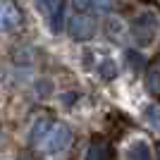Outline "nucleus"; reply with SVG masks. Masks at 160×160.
I'll use <instances>...</instances> for the list:
<instances>
[{"mask_svg": "<svg viewBox=\"0 0 160 160\" xmlns=\"http://www.w3.org/2000/svg\"><path fill=\"white\" fill-rule=\"evenodd\" d=\"M29 139L31 143L43 151V153H60L62 148L69 146V141H72V132L67 124L62 122H53V120H36V124L31 127L29 132Z\"/></svg>", "mask_w": 160, "mask_h": 160, "instance_id": "nucleus-1", "label": "nucleus"}, {"mask_svg": "<svg viewBox=\"0 0 160 160\" xmlns=\"http://www.w3.org/2000/svg\"><path fill=\"white\" fill-rule=\"evenodd\" d=\"M67 31H69V36H72L74 41H88L93 38L96 31H98V22L91 17V14H74V17H69V22H67Z\"/></svg>", "mask_w": 160, "mask_h": 160, "instance_id": "nucleus-2", "label": "nucleus"}, {"mask_svg": "<svg viewBox=\"0 0 160 160\" xmlns=\"http://www.w3.org/2000/svg\"><path fill=\"white\" fill-rule=\"evenodd\" d=\"M155 33H158V19H155V14L143 12L132 22V36L141 46H148L155 38Z\"/></svg>", "mask_w": 160, "mask_h": 160, "instance_id": "nucleus-3", "label": "nucleus"}, {"mask_svg": "<svg viewBox=\"0 0 160 160\" xmlns=\"http://www.w3.org/2000/svg\"><path fill=\"white\" fill-rule=\"evenodd\" d=\"M36 5H38V10L48 17L50 29H53L55 33L62 31V24H67L65 22V0H36Z\"/></svg>", "mask_w": 160, "mask_h": 160, "instance_id": "nucleus-4", "label": "nucleus"}, {"mask_svg": "<svg viewBox=\"0 0 160 160\" xmlns=\"http://www.w3.org/2000/svg\"><path fill=\"white\" fill-rule=\"evenodd\" d=\"M24 22L19 5L14 0H0V31H12Z\"/></svg>", "mask_w": 160, "mask_h": 160, "instance_id": "nucleus-5", "label": "nucleus"}, {"mask_svg": "<svg viewBox=\"0 0 160 160\" xmlns=\"http://www.w3.org/2000/svg\"><path fill=\"white\" fill-rule=\"evenodd\" d=\"M146 86L151 93H160V62H153L146 72Z\"/></svg>", "mask_w": 160, "mask_h": 160, "instance_id": "nucleus-6", "label": "nucleus"}, {"mask_svg": "<svg viewBox=\"0 0 160 160\" xmlns=\"http://www.w3.org/2000/svg\"><path fill=\"white\" fill-rule=\"evenodd\" d=\"M108 155H110V148L103 141H93L86 151V160H108Z\"/></svg>", "mask_w": 160, "mask_h": 160, "instance_id": "nucleus-7", "label": "nucleus"}, {"mask_svg": "<svg viewBox=\"0 0 160 160\" xmlns=\"http://www.w3.org/2000/svg\"><path fill=\"white\" fill-rule=\"evenodd\" d=\"M129 160H151V151L143 141H136L132 148H129Z\"/></svg>", "mask_w": 160, "mask_h": 160, "instance_id": "nucleus-8", "label": "nucleus"}, {"mask_svg": "<svg viewBox=\"0 0 160 160\" xmlns=\"http://www.w3.org/2000/svg\"><path fill=\"white\" fill-rule=\"evenodd\" d=\"M100 77H105V79H115V77H117V65H115V60H103V65H100Z\"/></svg>", "mask_w": 160, "mask_h": 160, "instance_id": "nucleus-9", "label": "nucleus"}, {"mask_svg": "<svg viewBox=\"0 0 160 160\" xmlns=\"http://www.w3.org/2000/svg\"><path fill=\"white\" fill-rule=\"evenodd\" d=\"M110 5H112V0H91V5H88V7H93L96 12H108Z\"/></svg>", "mask_w": 160, "mask_h": 160, "instance_id": "nucleus-10", "label": "nucleus"}, {"mask_svg": "<svg viewBox=\"0 0 160 160\" xmlns=\"http://www.w3.org/2000/svg\"><path fill=\"white\" fill-rule=\"evenodd\" d=\"M148 117H151V124L160 129V115H158V110H148Z\"/></svg>", "mask_w": 160, "mask_h": 160, "instance_id": "nucleus-11", "label": "nucleus"}, {"mask_svg": "<svg viewBox=\"0 0 160 160\" xmlns=\"http://www.w3.org/2000/svg\"><path fill=\"white\" fill-rule=\"evenodd\" d=\"M72 2H74V7H79V10H84V7L91 5V0H72Z\"/></svg>", "mask_w": 160, "mask_h": 160, "instance_id": "nucleus-12", "label": "nucleus"}, {"mask_svg": "<svg viewBox=\"0 0 160 160\" xmlns=\"http://www.w3.org/2000/svg\"><path fill=\"white\" fill-rule=\"evenodd\" d=\"M19 160H36V158H33V155H27V153H22V155H19Z\"/></svg>", "mask_w": 160, "mask_h": 160, "instance_id": "nucleus-13", "label": "nucleus"}, {"mask_svg": "<svg viewBox=\"0 0 160 160\" xmlns=\"http://www.w3.org/2000/svg\"><path fill=\"white\" fill-rule=\"evenodd\" d=\"M158 155H160V146H158Z\"/></svg>", "mask_w": 160, "mask_h": 160, "instance_id": "nucleus-14", "label": "nucleus"}]
</instances>
